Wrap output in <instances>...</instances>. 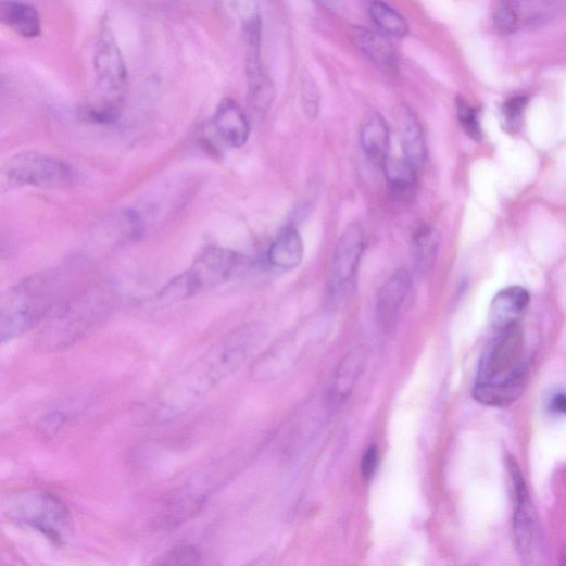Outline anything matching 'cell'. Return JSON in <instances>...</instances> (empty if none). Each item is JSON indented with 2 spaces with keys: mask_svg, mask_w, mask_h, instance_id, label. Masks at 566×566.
<instances>
[{
  "mask_svg": "<svg viewBox=\"0 0 566 566\" xmlns=\"http://www.w3.org/2000/svg\"><path fill=\"white\" fill-rule=\"evenodd\" d=\"M268 328L264 323L244 324L216 341L164 388L160 410L178 416L193 410L262 347Z\"/></svg>",
  "mask_w": 566,
  "mask_h": 566,
  "instance_id": "1",
  "label": "cell"
},
{
  "mask_svg": "<svg viewBox=\"0 0 566 566\" xmlns=\"http://www.w3.org/2000/svg\"><path fill=\"white\" fill-rule=\"evenodd\" d=\"M527 381L525 338L518 325L498 332L485 350L473 397L486 406L507 407L524 394Z\"/></svg>",
  "mask_w": 566,
  "mask_h": 566,
  "instance_id": "2",
  "label": "cell"
},
{
  "mask_svg": "<svg viewBox=\"0 0 566 566\" xmlns=\"http://www.w3.org/2000/svg\"><path fill=\"white\" fill-rule=\"evenodd\" d=\"M67 275L46 273L10 288L0 300V341L28 334L52 314L67 290Z\"/></svg>",
  "mask_w": 566,
  "mask_h": 566,
  "instance_id": "3",
  "label": "cell"
},
{
  "mask_svg": "<svg viewBox=\"0 0 566 566\" xmlns=\"http://www.w3.org/2000/svg\"><path fill=\"white\" fill-rule=\"evenodd\" d=\"M116 303L115 291L108 286L90 288L60 305L43 331L49 349H65L102 324Z\"/></svg>",
  "mask_w": 566,
  "mask_h": 566,
  "instance_id": "4",
  "label": "cell"
},
{
  "mask_svg": "<svg viewBox=\"0 0 566 566\" xmlns=\"http://www.w3.org/2000/svg\"><path fill=\"white\" fill-rule=\"evenodd\" d=\"M244 263L243 257L231 250L207 247L190 268L158 292L155 300L158 304L172 305L197 297L230 280Z\"/></svg>",
  "mask_w": 566,
  "mask_h": 566,
  "instance_id": "5",
  "label": "cell"
},
{
  "mask_svg": "<svg viewBox=\"0 0 566 566\" xmlns=\"http://www.w3.org/2000/svg\"><path fill=\"white\" fill-rule=\"evenodd\" d=\"M96 85L102 100L92 111L96 121L109 122L117 113L121 98L128 84V72L112 30L101 26L93 58Z\"/></svg>",
  "mask_w": 566,
  "mask_h": 566,
  "instance_id": "6",
  "label": "cell"
},
{
  "mask_svg": "<svg viewBox=\"0 0 566 566\" xmlns=\"http://www.w3.org/2000/svg\"><path fill=\"white\" fill-rule=\"evenodd\" d=\"M9 517L43 534L55 545H64L72 534V518L64 502L53 494L33 491L12 499Z\"/></svg>",
  "mask_w": 566,
  "mask_h": 566,
  "instance_id": "7",
  "label": "cell"
},
{
  "mask_svg": "<svg viewBox=\"0 0 566 566\" xmlns=\"http://www.w3.org/2000/svg\"><path fill=\"white\" fill-rule=\"evenodd\" d=\"M507 467L514 490V532L517 550L526 566H542V531L527 483L515 458L508 457Z\"/></svg>",
  "mask_w": 566,
  "mask_h": 566,
  "instance_id": "8",
  "label": "cell"
},
{
  "mask_svg": "<svg viewBox=\"0 0 566 566\" xmlns=\"http://www.w3.org/2000/svg\"><path fill=\"white\" fill-rule=\"evenodd\" d=\"M3 176L11 186L64 188L73 184L75 174L65 161L38 151H24L7 163Z\"/></svg>",
  "mask_w": 566,
  "mask_h": 566,
  "instance_id": "9",
  "label": "cell"
},
{
  "mask_svg": "<svg viewBox=\"0 0 566 566\" xmlns=\"http://www.w3.org/2000/svg\"><path fill=\"white\" fill-rule=\"evenodd\" d=\"M365 237L359 225H352L339 239L329 275V292L336 302L343 301L355 287Z\"/></svg>",
  "mask_w": 566,
  "mask_h": 566,
  "instance_id": "10",
  "label": "cell"
},
{
  "mask_svg": "<svg viewBox=\"0 0 566 566\" xmlns=\"http://www.w3.org/2000/svg\"><path fill=\"white\" fill-rule=\"evenodd\" d=\"M247 43V79L250 105L257 114H265L274 100V86L261 59V20L251 17L243 23Z\"/></svg>",
  "mask_w": 566,
  "mask_h": 566,
  "instance_id": "11",
  "label": "cell"
},
{
  "mask_svg": "<svg viewBox=\"0 0 566 566\" xmlns=\"http://www.w3.org/2000/svg\"><path fill=\"white\" fill-rule=\"evenodd\" d=\"M310 343L307 332L292 334L264 352L251 366L250 379L256 383L271 382L292 368Z\"/></svg>",
  "mask_w": 566,
  "mask_h": 566,
  "instance_id": "12",
  "label": "cell"
},
{
  "mask_svg": "<svg viewBox=\"0 0 566 566\" xmlns=\"http://www.w3.org/2000/svg\"><path fill=\"white\" fill-rule=\"evenodd\" d=\"M411 287V275L400 269L389 277L377 294L376 322L385 334L392 332L395 328Z\"/></svg>",
  "mask_w": 566,
  "mask_h": 566,
  "instance_id": "13",
  "label": "cell"
},
{
  "mask_svg": "<svg viewBox=\"0 0 566 566\" xmlns=\"http://www.w3.org/2000/svg\"><path fill=\"white\" fill-rule=\"evenodd\" d=\"M530 304V294L519 286L501 290L492 300L489 322L491 327L501 332L520 325V320Z\"/></svg>",
  "mask_w": 566,
  "mask_h": 566,
  "instance_id": "14",
  "label": "cell"
},
{
  "mask_svg": "<svg viewBox=\"0 0 566 566\" xmlns=\"http://www.w3.org/2000/svg\"><path fill=\"white\" fill-rule=\"evenodd\" d=\"M214 129L219 139L228 147H243L250 134L249 121L241 108L231 99L219 103L213 118Z\"/></svg>",
  "mask_w": 566,
  "mask_h": 566,
  "instance_id": "15",
  "label": "cell"
},
{
  "mask_svg": "<svg viewBox=\"0 0 566 566\" xmlns=\"http://www.w3.org/2000/svg\"><path fill=\"white\" fill-rule=\"evenodd\" d=\"M398 127L404 159L418 169L427 155L422 124L408 108L402 106L398 112Z\"/></svg>",
  "mask_w": 566,
  "mask_h": 566,
  "instance_id": "16",
  "label": "cell"
},
{
  "mask_svg": "<svg viewBox=\"0 0 566 566\" xmlns=\"http://www.w3.org/2000/svg\"><path fill=\"white\" fill-rule=\"evenodd\" d=\"M303 255L304 244L300 232L297 228L288 226L272 242L267 260L276 269L292 271L301 264Z\"/></svg>",
  "mask_w": 566,
  "mask_h": 566,
  "instance_id": "17",
  "label": "cell"
},
{
  "mask_svg": "<svg viewBox=\"0 0 566 566\" xmlns=\"http://www.w3.org/2000/svg\"><path fill=\"white\" fill-rule=\"evenodd\" d=\"M361 146L368 159L383 165L390 152V130L380 114H373L362 125Z\"/></svg>",
  "mask_w": 566,
  "mask_h": 566,
  "instance_id": "18",
  "label": "cell"
},
{
  "mask_svg": "<svg viewBox=\"0 0 566 566\" xmlns=\"http://www.w3.org/2000/svg\"><path fill=\"white\" fill-rule=\"evenodd\" d=\"M367 362L365 348L351 350L340 362L335 376L332 395L338 402L345 401L353 393Z\"/></svg>",
  "mask_w": 566,
  "mask_h": 566,
  "instance_id": "19",
  "label": "cell"
},
{
  "mask_svg": "<svg viewBox=\"0 0 566 566\" xmlns=\"http://www.w3.org/2000/svg\"><path fill=\"white\" fill-rule=\"evenodd\" d=\"M0 22L24 38H36L41 34L40 15L26 3L0 2Z\"/></svg>",
  "mask_w": 566,
  "mask_h": 566,
  "instance_id": "20",
  "label": "cell"
},
{
  "mask_svg": "<svg viewBox=\"0 0 566 566\" xmlns=\"http://www.w3.org/2000/svg\"><path fill=\"white\" fill-rule=\"evenodd\" d=\"M351 38L356 48L373 60L375 64L385 67L394 65L395 51L385 35L363 27H355L351 32Z\"/></svg>",
  "mask_w": 566,
  "mask_h": 566,
  "instance_id": "21",
  "label": "cell"
},
{
  "mask_svg": "<svg viewBox=\"0 0 566 566\" xmlns=\"http://www.w3.org/2000/svg\"><path fill=\"white\" fill-rule=\"evenodd\" d=\"M385 173L394 196L405 199L414 194L417 184V168L405 159L388 158Z\"/></svg>",
  "mask_w": 566,
  "mask_h": 566,
  "instance_id": "22",
  "label": "cell"
},
{
  "mask_svg": "<svg viewBox=\"0 0 566 566\" xmlns=\"http://www.w3.org/2000/svg\"><path fill=\"white\" fill-rule=\"evenodd\" d=\"M438 241L429 226L419 227L413 236V257L419 273H428L437 256Z\"/></svg>",
  "mask_w": 566,
  "mask_h": 566,
  "instance_id": "23",
  "label": "cell"
},
{
  "mask_svg": "<svg viewBox=\"0 0 566 566\" xmlns=\"http://www.w3.org/2000/svg\"><path fill=\"white\" fill-rule=\"evenodd\" d=\"M368 12L373 23L383 34L395 38H403L408 34V24L405 17L389 4L374 2L370 4Z\"/></svg>",
  "mask_w": 566,
  "mask_h": 566,
  "instance_id": "24",
  "label": "cell"
},
{
  "mask_svg": "<svg viewBox=\"0 0 566 566\" xmlns=\"http://www.w3.org/2000/svg\"><path fill=\"white\" fill-rule=\"evenodd\" d=\"M155 566H203V562L196 546L178 545L162 556Z\"/></svg>",
  "mask_w": 566,
  "mask_h": 566,
  "instance_id": "25",
  "label": "cell"
},
{
  "mask_svg": "<svg viewBox=\"0 0 566 566\" xmlns=\"http://www.w3.org/2000/svg\"><path fill=\"white\" fill-rule=\"evenodd\" d=\"M494 24L502 33H512L521 24L518 3H500L494 10Z\"/></svg>",
  "mask_w": 566,
  "mask_h": 566,
  "instance_id": "26",
  "label": "cell"
},
{
  "mask_svg": "<svg viewBox=\"0 0 566 566\" xmlns=\"http://www.w3.org/2000/svg\"><path fill=\"white\" fill-rule=\"evenodd\" d=\"M457 112L462 128L467 136L475 141H480L482 139V131L476 110L464 99H458Z\"/></svg>",
  "mask_w": 566,
  "mask_h": 566,
  "instance_id": "27",
  "label": "cell"
},
{
  "mask_svg": "<svg viewBox=\"0 0 566 566\" xmlns=\"http://www.w3.org/2000/svg\"><path fill=\"white\" fill-rule=\"evenodd\" d=\"M301 93L304 113L310 117H316L320 108V91L310 76L302 79Z\"/></svg>",
  "mask_w": 566,
  "mask_h": 566,
  "instance_id": "28",
  "label": "cell"
},
{
  "mask_svg": "<svg viewBox=\"0 0 566 566\" xmlns=\"http://www.w3.org/2000/svg\"><path fill=\"white\" fill-rule=\"evenodd\" d=\"M526 104L527 99L525 97H515L503 106V115H505L510 127L515 128L519 124Z\"/></svg>",
  "mask_w": 566,
  "mask_h": 566,
  "instance_id": "29",
  "label": "cell"
},
{
  "mask_svg": "<svg viewBox=\"0 0 566 566\" xmlns=\"http://www.w3.org/2000/svg\"><path fill=\"white\" fill-rule=\"evenodd\" d=\"M379 465V451L376 446L368 448L361 462V470L365 479H370Z\"/></svg>",
  "mask_w": 566,
  "mask_h": 566,
  "instance_id": "30",
  "label": "cell"
},
{
  "mask_svg": "<svg viewBox=\"0 0 566 566\" xmlns=\"http://www.w3.org/2000/svg\"><path fill=\"white\" fill-rule=\"evenodd\" d=\"M66 418L64 414L61 413H52L48 415L45 420H42V429L47 432H54L58 430L62 425H64Z\"/></svg>",
  "mask_w": 566,
  "mask_h": 566,
  "instance_id": "31",
  "label": "cell"
},
{
  "mask_svg": "<svg viewBox=\"0 0 566 566\" xmlns=\"http://www.w3.org/2000/svg\"><path fill=\"white\" fill-rule=\"evenodd\" d=\"M549 412L554 415H566V394L556 393L549 401Z\"/></svg>",
  "mask_w": 566,
  "mask_h": 566,
  "instance_id": "32",
  "label": "cell"
},
{
  "mask_svg": "<svg viewBox=\"0 0 566 566\" xmlns=\"http://www.w3.org/2000/svg\"><path fill=\"white\" fill-rule=\"evenodd\" d=\"M561 566H566V556L562 558Z\"/></svg>",
  "mask_w": 566,
  "mask_h": 566,
  "instance_id": "33",
  "label": "cell"
}]
</instances>
